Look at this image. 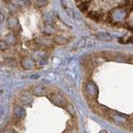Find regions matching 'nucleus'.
<instances>
[{
  "label": "nucleus",
  "instance_id": "nucleus-1",
  "mask_svg": "<svg viewBox=\"0 0 133 133\" xmlns=\"http://www.w3.org/2000/svg\"><path fill=\"white\" fill-rule=\"evenodd\" d=\"M87 16H88V18L94 20L95 22L101 21V19L102 18V14L100 13H97V12H90V13L87 14Z\"/></svg>",
  "mask_w": 133,
  "mask_h": 133
},
{
  "label": "nucleus",
  "instance_id": "nucleus-4",
  "mask_svg": "<svg viewBox=\"0 0 133 133\" xmlns=\"http://www.w3.org/2000/svg\"><path fill=\"white\" fill-rule=\"evenodd\" d=\"M102 133H108V132H106V131H102Z\"/></svg>",
  "mask_w": 133,
  "mask_h": 133
},
{
  "label": "nucleus",
  "instance_id": "nucleus-2",
  "mask_svg": "<svg viewBox=\"0 0 133 133\" xmlns=\"http://www.w3.org/2000/svg\"><path fill=\"white\" fill-rule=\"evenodd\" d=\"M97 37L98 39H100V40H103V41H111L112 40V37L108 33H105V32L99 33Z\"/></svg>",
  "mask_w": 133,
  "mask_h": 133
},
{
  "label": "nucleus",
  "instance_id": "nucleus-3",
  "mask_svg": "<svg viewBox=\"0 0 133 133\" xmlns=\"http://www.w3.org/2000/svg\"><path fill=\"white\" fill-rule=\"evenodd\" d=\"M87 6H88V2H83V3H82L81 4H79L78 5V8L80 9V10L81 11H82V12H85L86 10L87 9Z\"/></svg>",
  "mask_w": 133,
  "mask_h": 133
},
{
  "label": "nucleus",
  "instance_id": "nucleus-5",
  "mask_svg": "<svg viewBox=\"0 0 133 133\" xmlns=\"http://www.w3.org/2000/svg\"><path fill=\"white\" fill-rule=\"evenodd\" d=\"M76 1H78V0H76Z\"/></svg>",
  "mask_w": 133,
  "mask_h": 133
}]
</instances>
